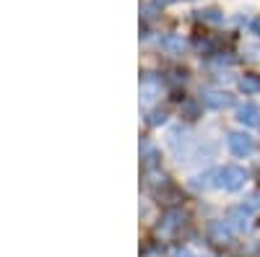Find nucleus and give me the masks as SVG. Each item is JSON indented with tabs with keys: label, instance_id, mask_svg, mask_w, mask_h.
Returning a JSON list of instances; mask_svg holds the SVG:
<instances>
[{
	"label": "nucleus",
	"instance_id": "8",
	"mask_svg": "<svg viewBox=\"0 0 260 257\" xmlns=\"http://www.w3.org/2000/svg\"><path fill=\"white\" fill-rule=\"evenodd\" d=\"M255 29H257V31H260V21H257V24H255Z\"/></svg>",
	"mask_w": 260,
	"mask_h": 257
},
{
	"label": "nucleus",
	"instance_id": "1",
	"mask_svg": "<svg viewBox=\"0 0 260 257\" xmlns=\"http://www.w3.org/2000/svg\"><path fill=\"white\" fill-rule=\"evenodd\" d=\"M219 187H224V190H240L242 185H245V171L240 169V166H224L221 171H219Z\"/></svg>",
	"mask_w": 260,
	"mask_h": 257
},
{
	"label": "nucleus",
	"instance_id": "5",
	"mask_svg": "<svg viewBox=\"0 0 260 257\" xmlns=\"http://www.w3.org/2000/svg\"><path fill=\"white\" fill-rule=\"evenodd\" d=\"M206 101H208L211 106H229V104H232V96H229V94H208Z\"/></svg>",
	"mask_w": 260,
	"mask_h": 257
},
{
	"label": "nucleus",
	"instance_id": "4",
	"mask_svg": "<svg viewBox=\"0 0 260 257\" xmlns=\"http://www.w3.org/2000/svg\"><path fill=\"white\" fill-rule=\"evenodd\" d=\"M240 89H242L245 94H257V91H260V78H257V76H245V78L240 81Z\"/></svg>",
	"mask_w": 260,
	"mask_h": 257
},
{
	"label": "nucleus",
	"instance_id": "3",
	"mask_svg": "<svg viewBox=\"0 0 260 257\" xmlns=\"http://www.w3.org/2000/svg\"><path fill=\"white\" fill-rule=\"evenodd\" d=\"M240 120L247 122V125H257L260 122V109H257V106H252V104H247V106H242V109H240Z\"/></svg>",
	"mask_w": 260,
	"mask_h": 257
},
{
	"label": "nucleus",
	"instance_id": "2",
	"mask_svg": "<svg viewBox=\"0 0 260 257\" xmlns=\"http://www.w3.org/2000/svg\"><path fill=\"white\" fill-rule=\"evenodd\" d=\"M229 148L234 156H247L255 151V140L247 135V133H232L229 135Z\"/></svg>",
	"mask_w": 260,
	"mask_h": 257
},
{
	"label": "nucleus",
	"instance_id": "7",
	"mask_svg": "<svg viewBox=\"0 0 260 257\" xmlns=\"http://www.w3.org/2000/svg\"><path fill=\"white\" fill-rule=\"evenodd\" d=\"M164 47H167V50H172V52H180L185 45H182V39H177V36H169V39H164Z\"/></svg>",
	"mask_w": 260,
	"mask_h": 257
},
{
	"label": "nucleus",
	"instance_id": "6",
	"mask_svg": "<svg viewBox=\"0 0 260 257\" xmlns=\"http://www.w3.org/2000/svg\"><path fill=\"white\" fill-rule=\"evenodd\" d=\"M201 18H203V21H208V24H221V21H224V16H221L219 11H213V8H211V11H203V13H201Z\"/></svg>",
	"mask_w": 260,
	"mask_h": 257
}]
</instances>
